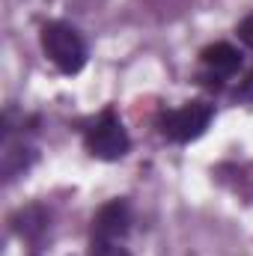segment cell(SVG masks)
<instances>
[{"label": "cell", "mask_w": 253, "mask_h": 256, "mask_svg": "<svg viewBox=\"0 0 253 256\" xmlns=\"http://www.w3.org/2000/svg\"><path fill=\"white\" fill-rule=\"evenodd\" d=\"M128 226H131V208L126 200H110L108 206H102L92 220L90 256H128L126 248H120V242L128 236Z\"/></svg>", "instance_id": "cell-1"}, {"label": "cell", "mask_w": 253, "mask_h": 256, "mask_svg": "<svg viewBox=\"0 0 253 256\" xmlns=\"http://www.w3.org/2000/svg\"><path fill=\"white\" fill-rule=\"evenodd\" d=\"M42 48L51 57V63L57 66L60 72H66V74L80 72L84 63H86V45H84V39L78 36L74 27L60 24V21H51V24L42 27Z\"/></svg>", "instance_id": "cell-2"}, {"label": "cell", "mask_w": 253, "mask_h": 256, "mask_svg": "<svg viewBox=\"0 0 253 256\" xmlns=\"http://www.w3.org/2000/svg\"><path fill=\"white\" fill-rule=\"evenodd\" d=\"M86 149L102 161H116L128 152V134L114 110H104L86 128Z\"/></svg>", "instance_id": "cell-3"}, {"label": "cell", "mask_w": 253, "mask_h": 256, "mask_svg": "<svg viewBox=\"0 0 253 256\" xmlns=\"http://www.w3.org/2000/svg\"><path fill=\"white\" fill-rule=\"evenodd\" d=\"M212 122V108L202 104V102H190L185 108H176V110H167L161 116V134L167 140H176V143H188L196 140Z\"/></svg>", "instance_id": "cell-4"}, {"label": "cell", "mask_w": 253, "mask_h": 256, "mask_svg": "<svg viewBox=\"0 0 253 256\" xmlns=\"http://www.w3.org/2000/svg\"><path fill=\"white\" fill-rule=\"evenodd\" d=\"M202 66H206L212 74L230 78V74L238 72V66H242V54H238L232 45L218 42V45H208V48L202 51Z\"/></svg>", "instance_id": "cell-5"}, {"label": "cell", "mask_w": 253, "mask_h": 256, "mask_svg": "<svg viewBox=\"0 0 253 256\" xmlns=\"http://www.w3.org/2000/svg\"><path fill=\"white\" fill-rule=\"evenodd\" d=\"M238 36H242V42H244L248 48H253V12L238 24Z\"/></svg>", "instance_id": "cell-6"}, {"label": "cell", "mask_w": 253, "mask_h": 256, "mask_svg": "<svg viewBox=\"0 0 253 256\" xmlns=\"http://www.w3.org/2000/svg\"><path fill=\"white\" fill-rule=\"evenodd\" d=\"M238 96L242 98H253V72H250V78L242 84V90H238Z\"/></svg>", "instance_id": "cell-7"}]
</instances>
